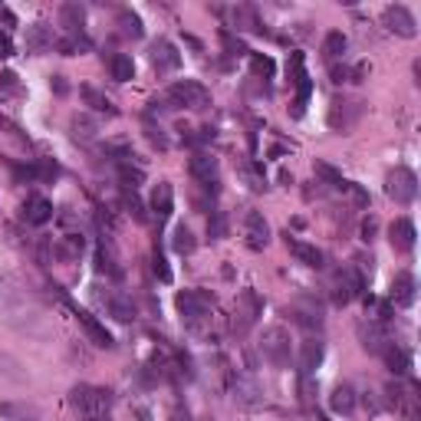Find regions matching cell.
<instances>
[{
    "mask_svg": "<svg viewBox=\"0 0 421 421\" xmlns=\"http://www.w3.org/2000/svg\"><path fill=\"white\" fill-rule=\"evenodd\" d=\"M76 319H79V323L86 326V333L92 336V343H96V346H102V349H112V346H116V339H112V333H109L106 326L99 323V319H96L92 313H86V310H76Z\"/></svg>",
    "mask_w": 421,
    "mask_h": 421,
    "instance_id": "obj_12",
    "label": "cell"
},
{
    "mask_svg": "<svg viewBox=\"0 0 421 421\" xmlns=\"http://www.w3.org/2000/svg\"><path fill=\"white\" fill-rule=\"evenodd\" d=\"M244 240L250 250H263L270 244V224L260 211H247V217H244Z\"/></svg>",
    "mask_w": 421,
    "mask_h": 421,
    "instance_id": "obj_6",
    "label": "cell"
},
{
    "mask_svg": "<svg viewBox=\"0 0 421 421\" xmlns=\"http://www.w3.org/2000/svg\"><path fill=\"white\" fill-rule=\"evenodd\" d=\"M0 89L13 92V89H17V76H13V73H0Z\"/></svg>",
    "mask_w": 421,
    "mask_h": 421,
    "instance_id": "obj_41",
    "label": "cell"
},
{
    "mask_svg": "<svg viewBox=\"0 0 421 421\" xmlns=\"http://www.w3.org/2000/svg\"><path fill=\"white\" fill-rule=\"evenodd\" d=\"M385 191H389V198L395 205H411L415 195H418V178H415L411 168H395L385 178Z\"/></svg>",
    "mask_w": 421,
    "mask_h": 421,
    "instance_id": "obj_3",
    "label": "cell"
},
{
    "mask_svg": "<svg viewBox=\"0 0 421 421\" xmlns=\"http://www.w3.org/2000/svg\"><path fill=\"white\" fill-rule=\"evenodd\" d=\"M53 89H56V96H66V92H69V86H66L63 76H53Z\"/></svg>",
    "mask_w": 421,
    "mask_h": 421,
    "instance_id": "obj_43",
    "label": "cell"
},
{
    "mask_svg": "<svg viewBox=\"0 0 421 421\" xmlns=\"http://www.w3.org/2000/svg\"><path fill=\"white\" fill-rule=\"evenodd\" d=\"M23 221L33 224V227H43L46 221H53V205H50L46 198H40V195L27 198V205H23Z\"/></svg>",
    "mask_w": 421,
    "mask_h": 421,
    "instance_id": "obj_11",
    "label": "cell"
},
{
    "mask_svg": "<svg viewBox=\"0 0 421 421\" xmlns=\"http://www.w3.org/2000/svg\"><path fill=\"white\" fill-rule=\"evenodd\" d=\"M244 178L250 181V188H254V191H263V188H267V178H263V174H260L254 165H244Z\"/></svg>",
    "mask_w": 421,
    "mask_h": 421,
    "instance_id": "obj_36",
    "label": "cell"
},
{
    "mask_svg": "<svg viewBox=\"0 0 421 421\" xmlns=\"http://www.w3.org/2000/svg\"><path fill=\"white\" fill-rule=\"evenodd\" d=\"M346 79H352L346 66H343V69H339V66H333V83H346Z\"/></svg>",
    "mask_w": 421,
    "mask_h": 421,
    "instance_id": "obj_42",
    "label": "cell"
},
{
    "mask_svg": "<svg viewBox=\"0 0 421 421\" xmlns=\"http://www.w3.org/2000/svg\"><path fill=\"white\" fill-rule=\"evenodd\" d=\"M151 66H155L158 73H174V69L181 66V53H178V46L168 43V40H158V43L151 46Z\"/></svg>",
    "mask_w": 421,
    "mask_h": 421,
    "instance_id": "obj_9",
    "label": "cell"
},
{
    "mask_svg": "<svg viewBox=\"0 0 421 421\" xmlns=\"http://www.w3.org/2000/svg\"><path fill=\"white\" fill-rule=\"evenodd\" d=\"M83 99H86V106L96 109V112H106V116H116V112H119V109L109 102V96H102V92L92 86H83Z\"/></svg>",
    "mask_w": 421,
    "mask_h": 421,
    "instance_id": "obj_26",
    "label": "cell"
},
{
    "mask_svg": "<svg viewBox=\"0 0 421 421\" xmlns=\"http://www.w3.org/2000/svg\"><path fill=\"white\" fill-rule=\"evenodd\" d=\"M385 366L395 372V375H408V368H411V356L405 352V349H399V346H385Z\"/></svg>",
    "mask_w": 421,
    "mask_h": 421,
    "instance_id": "obj_23",
    "label": "cell"
},
{
    "mask_svg": "<svg viewBox=\"0 0 421 421\" xmlns=\"http://www.w3.org/2000/svg\"><path fill=\"white\" fill-rule=\"evenodd\" d=\"M23 421H27V418H23Z\"/></svg>",
    "mask_w": 421,
    "mask_h": 421,
    "instance_id": "obj_45",
    "label": "cell"
},
{
    "mask_svg": "<svg viewBox=\"0 0 421 421\" xmlns=\"http://www.w3.org/2000/svg\"><path fill=\"white\" fill-rule=\"evenodd\" d=\"M375 230H378V221L375 217H368L366 224H362V240H372L375 237Z\"/></svg>",
    "mask_w": 421,
    "mask_h": 421,
    "instance_id": "obj_40",
    "label": "cell"
},
{
    "mask_svg": "<svg viewBox=\"0 0 421 421\" xmlns=\"http://www.w3.org/2000/svg\"><path fill=\"white\" fill-rule=\"evenodd\" d=\"M125 205H129V211L135 214V221H145V205L139 201V195H135V191H125Z\"/></svg>",
    "mask_w": 421,
    "mask_h": 421,
    "instance_id": "obj_37",
    "label": "cell"
},
{
    "mask_svg": "<svg viewBox=\"0 0 421 421\" xmlns=\"http://www.w3.org/2000/svg\"><path fill=\"white\" fill-rule=\"evenodd\" d=\"M415 224H411L408 217H399L395 224L389 227V244H392V250H399V254H408L411 247H415Z\"/></svg>",
    "mask_w": 421,
    "mask_h": 421,
    "instance_id": "obj_10",
    "label": "cell"
},
{
    "mask_svg": "<svg viewBox=\"0 0 421 421\" xmlns=\"http://www.w3.org/2000/svg\"><path fill=\"white\" fill-rule=\"evenodd\" d=\"M151 207H155V214H158V221H168L174 211V191L168 181H158V188L151 191Z\"/></svg>",
    "mask_w": 421,
    "mask_h": 421,
    "instance_id": "obj_16",
    "label": "cell"
},
{
    "mask_svg": "<svg viewBox=\"0 0 421 421\" xmlns=\"http://www.w3.org/2000/svg\"><path fill=\"white\" fill-rule=\"evenodd\" d=\"M119 27L125 36H132V40H139L142 33H145V27H142V17L132 11H119Z\"/></svg>",
    "mask_w": 421,
    "mask_h": 421,
    "instance_id": "obj_29",
    "label": "cell"
},
{
    "mask_svg": "<svg viewBox=\"0 0 421 421\" xmlns=\"http://www.w3.org/2000/svg\"><path fill=\"white\" fill-rule=\"evenodd\" d=\"M60 53L63 56H73V53H79V50H89V40L86 36H69V40H60Z\"/></svg>",
    "mask_w": 421,
    "mask_h": 421,
    "instance_id": "obj_33",
    "label": "cell"
},
{
    "mask_svg": "<svg viewBox=\"0 0 421 421\" xmlns=\"http://www.w3.org/2000/svg\"><path fill=\"white\" fill-rule=\"evenodd\" d=\"M359 116H362V102H356V99H333V106H329V125L339 132L352 129Z\"/></svg>",
    "mask_w": 421,
    "mask_h": 421,
    "instance_id": "obj_5",
    "label": "cell"
},
{
    "mask_svg": "<svg viewBox=\"0 0 421 421\" xmlns=\"http://www.w3.org/2000/svg\"><path fill=\"white\" fill-rule=\"evenodd\" d=\"M53 46V30H50V23H33V27H27V50H30L33 56L46 53Z\"/></svg>",
    "mask_w": 421,
    "mask_h": 421,
    "instance_id": "obj_13",
    "label": "cell"
},
{
    "mask_svg": "<svg viewBox=\"0 0 421 421\" xmlns=\"http://www.w3.org/2000/svg\"><path fill=\"white\" fill-rule=\"evenodd\" d=\"M329 408L336 415H352L356 411V392L349 389V385H336L333 395H329Z\"/></svg>",
    "mask_w": 421,
    "mask_h": 421,
    "instance_id": "obj_20",
    "label": "cell"
},
{
    "mask_svg": "<svg viewBox=\"0 0 421 421\" xmlns=\"http://www.w3.org/2000/svg\"><path fill=\"white\" fill-rule=\"evenodd\" d=\"M359 339H362V349H366V352H385V346H389V339H385V333H382L378 323L359 326Z\"/></svg>",
    "mask_w": 421,
    "mask_h": 421,
    "instance_id": "obj_19",
    "label": "cell"
},
{
    "mask_svg": "<svg viewBox=\"0 0 421 421\" xmlns=\"http://www.w3.org/2000/svg\"><path fill=\"white\" fill-rule=\"evenodd\" d=\"M178 313H181V319H188V323H198V319H205L207 316V296L205 293H195V290H184L178 293Z\"/></svg>",
    "mask_w": 421,
    "mask_h": 421,
    "instance_id": "obj_8",
    "label": "cell"
},
{
    "mask_svg": "<svg viewBox=\"0 0 421 421\" xmlns=\"http://www.w3.org/2000/svg\"><path fill=\"white\" fill-rule=\"evenodd\" d=\"M287 247H290V254L300 263H306V267H313V270H319L323 267V250H316L313 244H306V240H296V237H287Z\"/></svg>",
    "mask_w": 421,
    "mask_h": 421,
    "instance_id": "obj_15",
    "label": "cell"
},
{
    "mask_svg": "<svg viewBox=\"0 0 421 421\" xmlns=\"http://www.w3.org/2000/svg\"><path fill=\"white\" fill-rule=\"evenodd\" d=\"M109 401L112 399H109L106 389H92V385H76L73 389V405L86 411V418L89 415H106Z\"/></svg>",
    "mask_w": 421,
    "mask_h": 421,
    "instance_id": "obj_4",
    "label": "cell"
},
{
    "mask_svg": "<svg viewBox=\"0 0 421 421\" xmlns=\"http://www.w3.org/2000/svg\"><path fill=\"white\" fill-rule=\"evenodd\" d=\"M207 230H211V237L214 240H221L227 234V217H224V211H214L211 214V221H207Z\"/></svg>",
    "mask_w": 421,
    "mask_h": 421,
    "instance_id": "obj_34",
    "label": "cell"
},
{
    "mask_svg": "<svg viewBox=\"0 0 421 421\" xmlns=\"http://www.w3.org/2000/svg\"><path fill=\"white\" fill-rule=\"evenodd\" d=\"M349 50V40H346V33H339V30H333V33H326V40H323V53L329 56V60H339V56Z\"/></svg>",
    "mask_w": 421,
    "mask_h": 421,
    "instance_id": "obj_27",
    "label": "cell"
},
{
    "mask_svg": "<svg viewBox=\"0 0 421 421\" xmlns=\"http://www.w3.org/2000/svg\"><path fill=\"white\" fill-rule=\"evenodd\" d=\"M106 310H109V316H116L119 323H132V319H135V306H132L125 296H109Z\"/></svg>",
    "mask_w": 421,
    "mask_h": 421,
    "instance_id": "obj_24",
    "label": "cell"
},
{
    "mask_svg": "<svg viewBox=\"0 0 421 421\" xmlns=\"http://www.w3.org/2000/svg\"><path fill=\"white\" fill-rule=\"evenodd\" d=\"M69 129H73V139L76 142H92V139H96V132H99V125L89 119V116H73Z\"/></svg>",
    "mask_w": 421,
    "mask_h": 421,
    "instance_id": "obj_25",
    "label": "cell"
},
{
    "mask_svg": "<svg viewBox=\"0 0 421 421\" xmlns=\"http://www.w3.org/2000/svg\"><path fill=\"white\" fill-rule=\"evenodd\" d=\"M7 56H13V40L0 30V60H7Z\"/></svg>",
    "mask_w": 421,
    "mask_h": 421,
    "instance_id": "obj_39",
    "label": "cell"
},
{
    "mask_svg": "<svg viewBox=\"0 0 421 421\" xmlns=\"http://www.w3.org/2000/svg\"><path fill=\"white\" fill-rule=\"evenodd\" d=\"M385 27H389L392 33H399V36H405V40H411L415 33H418V23H415V13L408 11V7H401V4H392V7H385Z\"/></svg>",
    "mask_w": 421,
    "mask_h": 421,
    "instance_id": "obj_7",
    "label": "cell"
},
{
    "mask_svg": "<svg viewBox=\"0 0 421 421\" xmlns=\"http://www.w3.org/2000/svg\"><path fill=\"white\" fill-rule=\"evenodd\" d=\"M323 343L319 339H306L303 343V352H300V372H303V378H310L313 375V368L323 362Z\"/></svg>",
    "mask_w": 421,
    "mask_h": 421,
    "instance_id": "obj_17",
    "label": "cell"
},
{
    "mask_svg": "<svg viewBox=\"0 0 421 421\" xmlns=\"http://www.w3.org/2000/svg\"><path fill=\"white\" fill-rule=\"evenodd\" d=\"M86 421H109V415H89Z\"/></svg>",
    "mask_w": 421,
    "mask_h": 421,
    "instance_id": "obj_44",
    "label": "cell"
},
{
    "mask_svg": "<svg viewBox=\"0 0 421 421\" xmlns=\"http://www.w3.org/2000/svg\"><path fill=\"white\" fill-rule=\"evenodd\" d=\"M172 247H174V254H191V250H195V234L184 224H178L172 234Z\"/></svg>",
    "mask_w": 421,
    "mask_h": 421,
    "instance_id": "obj_30",
    "label": "cell"
},
{
    "mask_svg": "<svg viewBox=\"0 0 421 421\" xmlns=\"http://www.w3.org/2000/svg\"><path fill=\"white\" fill-rule=\"evenodd\" d=\"M250 66H254V73H257V76H263V79H270V76H273V69H277V66H273V60H270V56H260V53H254V56H250Z\"/></svg>",
    "mask_w": 421,
    "mask_h": 421,
    "instance_id": "obj_32",
    "label": "cell"
},
{
    "mask_svg": "<svg viewBox=\"0 0 421 421\" xmlns=\"http://www.w3.org/2000/svg\"><path fill=\"white\" fill-rule=\"evenodd\" d=\"M151 267H155V277L162 283H172V270H168V263H165V257L158 254V247H155V257H151Z\"/></svg>",
    "mask_w": 421,
    "mask_h": 421,
    "instance_id": "obj_35",
    "label": "cell"
},
{
    "mask_svg": "<svg viewBox=\"0 0 421 421\" xmlns=\"http://www.w3.org/2000/svg\"><path fill=\"white\" fill-rule=\"evenodd\" d=\"M83 247H86V244H83V237H73V234H69V237H63L60 244H56L53 254L60 260H76L79 254H83Z\"/></svg>",
    "mask_w": 421,
    "mask_h": 421,
    "instance_id": "obj_28",
    "label": "cell"
},
{
    "mask_svg": "<svg viewBox=\"0 0 421 421\" xmlns=\"http://www.w3.org/2000/svg\"><path fill=\"white\" fill-rule=\"evenodd\" d=\"M60 23H63L69 33L83 30V23H86V7H83V4H63V7H60Z\"/></svg>",
    "mask_w": 421,
    "mask_h": 421,
    "instance_id": "obj_21",
    "label": "cell"
},
{
    "mask_svg": "<svg viewBox=\"0 0 421 421\" xmlns=\"http://www.w3.org/2000/svg\"><path fill=\"white\" fill-rule=\"evenodd\" d=\"M119 178H122V184H125V188H132V191H135V188L145 181V172H142V168H132V165H122Z\"/></svg>",
    "mask_w": 421,
    "mask_h": 421,
    "instance_id": "obj_31",
    "label": "cell"
},
{
    "mask_svg": "<svg viewBox=\"0 0 421 421\" xmlns=\"http://www.w3.org/2000/svg\"><path fill=\"white\" fill-rule=\"evenodd\" d=\"M260 349H263V359L273 362L277 368L290 366V333H287L283 326H270V329H263Z\"/></svg>",
    "mask_w": 421,
    "mask_h": 421,
    "instance_id": "obj_2",
    "label": "cell"
},
{
    "mask_svg": "<svg viewBox=\"0 0 421 421\" xmlns=\"http://www.w3.org/2000/svg\"><path fill=\"white\" fill-rule=\"evenodd\" d=\"M56 174H60V168H56V165H50V162L36 165V178H56Z\"/></svg>",
    "mask_w": 421,
    "mask_h": 421,
    "instance_id": "obj_38",
    "label": "cell"
},
{
    "mask_svg": "<svg viewBox=\"0 0 421 421\" xmlns=\"http://www.w3.org/2000/svg\"><path fill=\"white\" fill-rule=\"evenodd\" d=\"M109 73H112L116 83H129L132 76H135V63H132V56L129 53H116L112 60H109Z\"/></svg>",
    "mask_w": 421,
    "mask_h": 421,
    "instance_id": "obj_22",
    "label": "cell"
},
{
    "mask_svg": "<svg viewBox=\"0 0 421 421\" xmlns=\"http://www.w3.org/2000/svg\"><path fill=\"white\" fill-rule=\"evenodd\" d=\"M168 102H172V109H207L211 106V92L198 79H178L168 89Z\"/></svg>",
    "mask_w": 421,
    "mask_h": 421,
    "instance_id": "obj_1",
    "label": "cell"
},
{
    "mask_svg": "<svg viewBox=\"0 0 421 421\" xmlns=\"http://www.w3.org/2000/svg\"><path fill=\"white\" fill-rule=\"evenodd\" d=\"M415 290H418L415 277H411L408 270L399 273V277L392 280V303H395V306H411V303H415Z\"/></svg>",
    "mask_w": 421,
    "mask_h": 421,
    "instance_id": "obj_14",
    "label": "cell"
},
{
    "mask_svg": "<svg viewBox=\"0 0 421 421\" xmlns=\"http://www.w3.org/2000/svg\"><path fill=\"white\" fill-rule=\"evenodd\" d=\"M191 174H195L198 181H205L207 188L217 184V158L205 155V151H198L195 158H191Z\"/></svg>",
    "mask_w": 421,
    "mask_h": 421,
    "instance_id": "obj_18",
    "label": "cell"
}]
</instances>
